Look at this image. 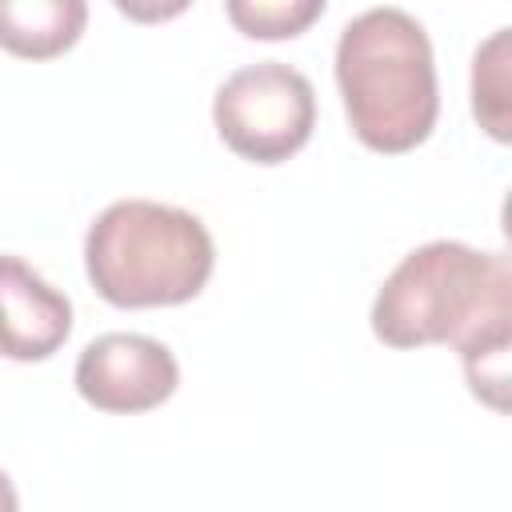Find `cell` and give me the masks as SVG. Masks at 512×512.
Listing matches in <instances>:
<instances>
[{"mask_svg": "<svg viewBox=\"0 0 512 512\" xmlns=\"http://www.w3.org/2000/svg\"><path fill=\"white\" fill-rule=\"evenodd\" d=\"M212 124L240 160L284 164L316 128V88L284 60L244 64L216 88Z\"/></svg>", "mask_w": 512, "mask_h": 512, "instance_id": "4", "label": "cell"}, {"mask_svg": "<svg viewBox=\"0 0 512 512\" xmlns=\"http://www.w3.org/2000/svg\"><path fill=\"white\" fill-rule=\"evenodd\" d=\"M216 244L200 216L160 200H116L84 236V272L112 308H172L204 292Z\"/></svg>", "mask_w": 512, "mask_h": 512, "instance_id": "3", "label": "cell"}, {"mask_svg": "<svg viewBox=\"0 0 512 512\" xmlns=\"http://www.w3.org/2000/svg\"><path fill=\"white\" fill-rule=\"evenodd\" d=\"M368 320L388 348H460L476 332L504 328L512 324L508 256L460 240H428L384 276Z\"/></svg>", "mask_w": 512, "mask_h": 512, "instance_id": "2", "label": "cell"}, {"mask_svg": "<svg viewBox=\"0 0 512 512\" xmlns=\"http://www.w3.org/2000/svg\"><path fill=\"white\" fill-rule=\"evenodd\" d=\"M72 332V300L20 256H0V356L48 360Z\"/></svg>", "mask_w": 512, "mask_h": 512, "instance_id": "6", "label": "cell"}, {"mask_svg": "<svg viewBox=\"0 0 512 512\" xmlns=\"http://www.w3.org/2000/svg\"><path fill=\"white\" fill-rule=\"evenodd\" d=\"M84 24V0H0V48L20 60H52L68 52Z\"/></svg>", "mask_w": 512, "mask_h": 512, "instance_id": "7", "label": "cell"}, {"mask_svg": "<svg viewBox=\"0 0 512 512\" xmlns=\"http://www.w3.org/2000/svg\"><path fill=\"white\" fill-rule=\"evenodd\" d=\"M224 12L252 40H288L324 16V0H228Z\"/></svg>", "mask_w": 512, "mask_h": 512, "instance_id": "10", "label": "cell"}, {"mask_svg": "<svg viewBox=\"0 0 512 512\" xmlns=\"http://www.w3.org/2000/svg\"><path fill=\"white\" fill-rule=\"evenodd\" d=\"M336 88L352 136L384 156L424 144L440 116L436 60L424 24L404 8H368L340 28Z\"/></svg>", "mask_w": 512, "mask_h": 512, "instance_id": "1", "label": "cell"}, {"mask_svg": "<svg viewBox=\"0 0 512 512\" xmlns=\"http://www.w3.org/2000/svg\"><path fill=\"white\" fill-rule=\"evenodd\" d=\"M180 384V364L168 344L140 332H104L76 360V392L112 416L160 408Z\"/></svg>", "mask_w": 512, "mask_h": 512, "instance_id": "5", "label": "cell"}, {"mask_svg": "<svg viewBox=\"0 0 512 512\" xmlns=\"http://www.w3.org/2000/svg\"><path fill=\"white\" fill-rule=\"evenodd\" d=\"M0 512H20V496H16V484L12 476L0 468Z\"/></svg>", "mask_w": 512, "mask_h": 512, "instance_id": "11", "label": "cell"}, {"mask_svg": "<svg viewBox=\"0 0 512 512\" xmlns=\"http://www.w3.org/2000/svg\"><path fill=\"white\" fill-rule=\"evenodd\" d=\"M508 344H512V328H492L468 336L456 348L472 396L492 412H508Z\"/></svg>", "mask_w": 512, "mask_h": 512, "instance_id": "9", "label": "cell"}, {"mask_svg": "<svg viewBox=\"0 0 512 512\" xmlns=\"http://www.w3.org/2000/svg\"><path fill=\"white\" fill-rule=\"evenodd\" d=\"M508 52H512V28H496L472 56V116L480 128L508 144L512 140V100H508Z\"/></svg>", "mask_w": 512, "mask_h": 512, "instance_id": "8", "label": "cell"}]
</instances>
